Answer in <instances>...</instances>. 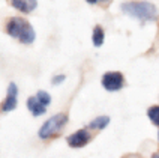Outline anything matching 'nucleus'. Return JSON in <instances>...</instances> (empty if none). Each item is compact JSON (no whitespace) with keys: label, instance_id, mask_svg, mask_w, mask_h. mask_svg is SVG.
Wrapping results in <instances>:
<instances>
[{"label":"nucleus","instance_id":"nucleus-11","mask_svg":"<svg viewBox=\"0 0 159 158\" xmlns=\"http://www.w3.org/2000/svg\"><path fill=\"white\" fill-rule=\"evenodd\" d=\"M146 116L147 119L152 122V125H155L159 130V104H153L146 110Z\"/></svg>","mask_w":159,"mask_h":158},{"label":"nucleus","instance_id":"nucleus-5","mask_svg":"<svg viewBox=\"0 0 159 158\" xmlns=\"http://www.w3.org/2000/svg\"><path fill=\"white\" fill-rule=\"evenodd\" d=\"M92 140V134L89 132V130H77L75 132H72L71 136H68V145L74 148V149H81L84 146H87L89 143Z\"/></svg>","mask_w":159,"mask_h":158},{"label":"nucleus","instance_id":"nucleus-6","mask_svg":"<svg viewBox=\"0 0 159 158\" xmlns=\"http://www.w3.org/2000/svg\"><path fill=\"white\" fill-rule=\"evenodd\" d=\"M17 97H18V88H17V84L12 81V83L8 84L6 98L0 104V113H9V112H12L17 107Z\"/></svg>","mask_w":159,"mask_h":158},{"label":"nucleus","instance_id":"nucleus-10","mask_svg":"<svg viewBox=\"0 0 159 158\" xmlns=\"http://www.w3.org/2000/svg\"><path fill=\"white\" fill-rule=\"evenodd\" d=\"M92 41H93V45L95 47H102L104 42H105V30L102 26H95L93 29V33H92Z\"/></svg>","mask_w":159,"mask_h":158},{"label":"nucleus","instance_id":"nucleus-2","mask_svg":"<svg viewBox=\"0 0 159 158\" xmlns=\"http://www.w3.org/2000/svg\"><path fill=\"white\" fill-rule=\"evenodd\" d=\"M6 33L12 38H15L21 44H32L36 38L33 26L24 17L11 18L6 23Z\"/></svg>","mask_w":159,"mask_h":158},{"label":"nucleus","instance_id":"nucleus-16","mask_svg":"<svg viewBox=\"0 0 159 158\" xmlns=\"http://www.w3.org/2000/svg\"><path fill=\"white\" fill-rule=\"evenodd\" d=\"M150 158H159V151H156V152H153Z\"/></svg>","mask_w":159,"mask_h":158},{"label":"nucleus","instance_id":"nucleus-4","mask_svg":"<svg viewBox=\"0 0 159 158\" xmlns=\"http://www.w3.org/2000/svg\"><path fill=\"white\" fill-rule=\"evenodd\" d=\"M101 84L107 92H119V90H122L125 88L126 79L120 71H108L102 75Z\"/></svg>","mask_w":159,"mask_h":158},{"label":"nucleus","instance_id":"nucleus-8","mask_svg":"<svg viewBox=\"0 0 159 158\" xmlns=\"http://www.w3.org/2000/svg\"><path fill=\"white\" fill-rule=\"evenodd\" d=\"M27 108H29V112L33 114V116H36V117L47 113V107L36 98V95L35 97H30L27 99Z\"/></svg>","mask_w":159,"mask_h":158},{"label":"nucleus","instance_id":"nucleus-15","mask_svg":"<svg viewBox=\"0 0 159 158\" xmlns=\"http://www.w3.org/2000/svg\"><path fill=\"white\" fill-rule=\"evenodd\" d=\"M125 158H144V157H140V155H132V154H131V155H126Z\"/></svg>","mask_w":159,"mask_h":158},{"label":"nucleus","instance_id":"nucleus-17","mask_svg":"<svg viewBox=\"0 0 159 158\" xmlns=\"http://www.w3.org/2000/svg\"><path fill=\"white\" fill-rule=\"evenodd\" d=\"M158 145H159V130H158Z\"/></svg>","mask_w":159,"mask_h":158},{"label":"nucleus","instance_id":"nucleus-12","mask_svg":"<svg viewBox=\"0 0 159 158\" xmlns=\"http://www.w3.org/2000/svg\"><path fill=\"white\" fill-rule=\"evenodd\" d=\"M36 98H38L45 107H48V105L51 104V95H50L48 92H45V90H39V92L36 93Z\"/></svg>","mask_w":159,"mask_h":158},{"label":"nucleus","instance_id":"nucleus-13","mask_svg":"<svg viewBox=\"0 0 159 158\" xmlns=\"http://www.w3.org/2000/svg\"><path fill=\"white\" fill-rule=\"evenodd\" d=\"M89 5H110L111 0H86Z\"/></svg>","mask_w":159,"mask_h":158},{"label":"nucleus","instance_id":"nucleus-7","mask_svg":"<svg viewBox=\"0 0 159 158\" xmlns=\"http://www.w3.org/2000/svg\"><path fill=\"white\" fill-rule=\"evenodd\" d=\"M11 5L21 14H30L38 6V0H11Z\"/></svg>","mask_w":159,"mask_h":158},{"label":"nucleus","instance_id":"nucleus-1","mask_svg":"<svg viewBox=\"0 0 159 158\" xmlns=\"http://www.w3.org/2000/svg\"><path fill=\"white\" fill-rule=\"evenodd\" d=\"M120 11L126 17L132 18L141 24L156 23L159 20L158 6L149 0H128V2H123L120 5Z\"/></svg>","mask_w":159,"mask_h":158},{"label":"nucleus","instance_id":"nucleus-14","mask_svg":"<svg viewBox=\"0 0 159 158\" xmlns=\"http://www.w3.org/2000/svg\"><path fill=\"white\" fill-rule=\"evenodd\" d=\"M63 81H65V75H57L53 79V84H60Z\"/></svg>","mask_w":159,"mask_h":158},{"label":"nucleus","instance_id":"nucleus-9","mask_svg":"<svg viewBox=\"0 0 159 158\" xmlns=\"http://www.w3.org/2000/svg\"><path fill=\"white\" fill-rule=\"evenodd\" d=\"M110 116H107V114H101V116H98L95 117L93 121H90L89 123V128L90 130H96V131H101V130H105L107 127L110 125Z\"/></svg>","mask_w":159,"mask_h":158},{"label":"nucleus","instance_id":"nucleus-3","mask_svg":"<svg viewBox=\"0 0 159 158\" xmlns=\"http://www.w3.org/2000/svg\"><path fill=\"white\" fill-rule=\"evenodd\" d=\"M68 121H69V116L66 113H56L50 119H47L44 125L39 128L38 137L41 140H50V139L57 137L68 125Z\"/></svg>","mask_w":159,"mask_h":158}]
</instances>
